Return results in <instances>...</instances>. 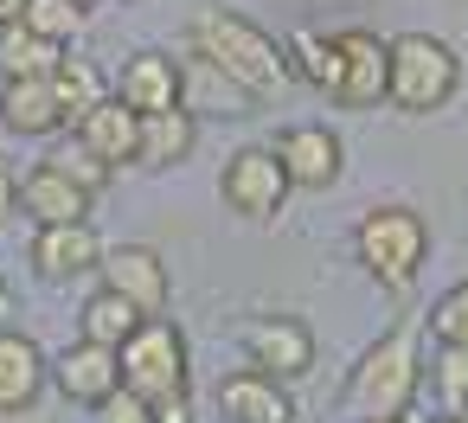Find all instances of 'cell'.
<instances>
[{
	"label": "cell",
	"mask_w": 468,
	"mask_h": 423,
	"mask_svg": "<svg viewBox=\"0 0 468 423\" xmlns=\"http://www.w3.org/2000/svg\"><path fill=\"white\" fill-rule=\"evenodd\" d=\"M186 46L206 71H218L225 84H238L244 97H276L289 84V65H282V39H270L263 26H250L244 14H225V7H199L186 20Z\"/></svg>",
	"instance_id": "1"
},
{
	"label": "cell",
	"mask_w": 468,
	"mask_h": 423,
	"mask_svg": "<svg viewBox=\"0 0 468 423\" xmlns=\"http://www.w3.org/2000/svg\"><path fill=\"white\" fill-rule=\"evenodd\" d=\"M417 391H423V327L398 321L391 333H378L359 353V365L346 378V410L359 423H391V417H410Z\"/></svg>",
	"instance_id": "2"
},
{
	"label": "cell",
	"mask_w": 468,
	"mask_h": 423,
	"mask_svg": "<svg viewBox=\"0 0 468 423\" xmlns=\"http://www.w3.org/2000/svg\"><path fill=\"white\" fill-rule=\"evenodd\" d=\"M353 257H359V270H366L378 289L404 295V289L417 282L423 257H430V225H423V212H410V206H372V212L353 225Z\"/></svg>",
	"instance_id": "3"
},
{
	"label": "cell",
	"mask_w": 468,
	"mask_h": 423,
	"mask_svg": "<svg viewBox=\"0 0 468 423\" xmlns=\"http://www.w3.org/2000/svg\"><path fill=\"white\" fill-rule=\"evenodd\" d=\"M462 90V58L449 39L436 33H398L391 39V90L385 103L398 116H436L449 110V97Z\"/></svg>",
	"instance_id": "4"
},
{
	"label": "cell",
	"mask_w": 468,
	"mask_h": 423,
	"mask_svg": "<svg viewBox=\"0 0 468 423\" xmlns=\"http://www.w3.org/2000/svg\"><path fill=\"white\" fill-rule=\"evenodd\" d=\"M122 385L135 391V397H148V404H161V397H180L186 391V333L167 321V314H154V321H142L129 340H122Z\"/></svg>",
	"instance_id": "5"
},
{
	"label": "cell",
	"mask_w": 468,
	"mask_h": 423,
	"mask_svg": "<svg viewBox=\"0 0 468 423\" xmlns=\"http://www.w3.org/2000/svg\"><path fill=\"white\" fill-rule=\"evenodd\" d=\"M238 346H244L250 372H270L282 385L314 372V333L295 314H250V321H238Z\"/></svg>",
	"instance_id": "6"
},
{
	"label": "cell",
	"mask_w": 468,
	"mask_h": 423,
	"mask_svg": "<svg viewBox=\"0 0 468 423\" xmlns=\"http://www.w3.org/2000/svg\"><path fill=\"white\" fill-rule=\"evenodd\" d=\"M289 193H295V186H289L276 148H238V154L225 161V174H218V199H225V212H238V218H250V225L276 218Z\"/></svg>",
	"instance_id": "7"
},
{
	"label": "cell",
	"mask_w": 468,
	"mask_h": 423,
	"mask_svg": "<svg viewBox=\"0 0 468 423\" xmlns=\"http://www.w3.org/2000/svg\"><path fill=\"white\" fill-rule=\"evenodd\" d=\"M334 46H340V90H334V103L340 110H378L385 90H391V39H378L366 26H346V33H334Z\"/></svg>",
	"instance_id": "8"
},
{
	"label": "cell",
	"mask_w": 468,
	"mask_h": 423,
	"mask_svg": "<svg viewBox=\"0 0 468 423\" xmlns=\"http://www.w3.org/2000/svg\"><path fill=\"white\" fill-rule=\"evenodd\" d=\"M97 276H103V289H116V295H122L142 321L167 314V301H174L167 257H161V250H148V244H116V250H103Z\"/></svg>",
	"instance_id": "9"
},
{
	"label": "cell",
	"mask_w": 468,
	"mask_h": 423,
	"mask_svg": "<svg viewBox=\"0 0 468 423\" xmlns=\"http://www.w3.org/2000/svg\"><path fill=\"white\" fill-rule=\"evenodd\" d=\"M270 148H276L289 186H302V193H327V186L346 174V142H340L327 122H295V129H282Z\"/></svg>",
	"instance_id": "10"
},
{
	"label": "cell",
	"mask_w": 468,
	"mask_h": 423,
	"mask_svg": "<svg viewBox=\"0 0 468 423\" xmlns=\"http://www.w3.org/2000/svg\"><path fill=\"white\" fill-rule=\"evenodd\" d=\"M116 103H129L135 116H161V110H186V65L167 52H135L116 71Z\"/></svg>",
	"instance_id": "11"
},
{
	"label": "cell",
	"mask_w": 468,
	"mask_h": 423,
	"mask_svg": "<svg viewBox=\"0 0 468 423\" xmlns=\"http://www.w3.org/2000/svg\"><path fill=\"white\" fill-rule=\"evenodd\" d=\"M27 257H33L39 282L65 289V282H84V276H97V263H103V238L90 231V218H84V225H39Z\"/></svg>",
	"instance_id": "12"
},
{
	"label": "cell",
	"mask_w": 468,
	"mask_h": 423,
	"mask_svg": "<svg viewBox=\"0 0 468 423\" xmlns=\"http://www.w3.org/2000/svg\"><path fill=\"white\" fill-rule=\"evenodd\" d=\"M52 385V359L39 353L33 333L0 327V417H27Z\"/></svg>",
	"instance_id": "13"
},
{
	"label": "cell",
	"mask_w": 468,
	"mask_h": 423,
	"mask_svg": "<svg viewBox=\"0 0 468 423\" xmlns=\"http://www.w3.org/2000/svg\"><path fill=\"white\" fill-rule=\"evenodd\" d=\"M52 385L71 397V404H84V410H97L116 385H122V359L110 353V346H90V340H71L58 359H52Z\"/></svg>",
	"instance_id": "14"
},
{
	"label": "cell",
	"mask_w": 468,
	"mask_h": 423,
	"mask_svg": "<svg viewBox=\"0 0 468 423\" xmlns=\"http://www.w3.org/2000/svg\"><path fill=\"white\" fill-rule=\"evenodd\" d=\"M218 417L225 423H295V397L282 378L244 365V372L218 378Z\"/></svg>",
	"instance_id": "15"
},
{
	"label": "cell",
	"mask_w": 468,
	"mask_h": 423,
	"mask_svg": "<svg viewBox=\"0 0 468 423\" xmlns=\"http://www.w3.org/2000/svg\"><path fill=\"white\" fill-rule=\"evenodd\" d=\"M90 206H97V199H90L78 180H65L52 161H39L33 174H20V212H27L33 225H84Z\"/></svg>",
	"instance_id": "16"
},
{
	"label": "cell",
	"mask_w": 468,
	"mask_h": 423,
	"mask_svg": "<svg viewBox=\"0 0 468 423\" xmlns=\"http://www.w3.org/2000/svg\"><path fill=\"white\" fill-rule=\"evenodd\" d=\"M71 135H78L97 161L129 167V161H135V148H142V116H135L129 103H116V90H110V97H103V103H97V110L71 129Z\"/></svg>",
	"instance_id": "17"
},
{
	"label": "cell",
	"mask_w": 468,
	"mask_h": 423,
	"mask_svg": "<svg viewBox=\"0 0 468 423\" xmlns=\"http://www.w3.org/2000/svg\"><path fill=\"white\" fill-rule=\"evenodd\" d=\"M0 122H7L14 135H58V129H65V110H58L52 78H20V84H0Z\"/></svg>",
	"instance_id": "18"
},
{
	"label": "cell",
	"mask_w": 468,
	"mask_h": 423,
	"mask_svg": "<svg viewBox=\"0 0 468 423\" xmlns=\"http://www.w3.org/2000/svg\"><path fill=\"white\" fill-rule=\"evenodd\" d=\"M282 65H289V78L295 84H308V90H340V46H334V33H314V26H289L282 33Z\"/></svg>",
	"instance_id": "19"
},
{
	"label": "cell",
	"mask_w": 468,
	"mask_h": 423,
	"mask_svg": "<svg viewBox=\"0 0 468 423\" xmlns=\"http://www.w3.org/2000/svg\"><path fill=\"white\" fill-rule=\"evenodd\" d=\"M193 148H199V116L193 110H161V116H142L135 167H180Z\"/></svg>",
	"instance_id": "20"
},
{
	"label": "cell",
	"mask_w": 468,
	"mask_h": 423,
	"mask_svg": "<svg viewBox=\"0 0 468 423\" xmlns=\"http://www.w3.org/2000/svg\"><path fill=\"white\" fill-rule=\"evenodd\" d=\"M71 46H52L39 33H27L20 20L14 26H0V84H20V78H52L65 65Z\"/></svg>",
	"instance_id": "21"
},
{
	"label": "cell",
	"mask_w": 468,
	"mask_h": 423,
	"mask_svg": "<svg viewBox=\"0 0 468 423\" xmlns=\"http://www.w3.org/2000/svg\"><path fill=\"white\" fill-rule=\"evenodd\" d=\"M52 90H58L65 129H78V122L110 97V78H103V65H97V58H71V52H65V65L52 71Z\"/></svg>",
	"instance_id": "22"
},
{
	"label": "cell",
	"mask_w": 468,
	"mask_h": 423,
	"mask_svg": "<svg viewBox=\"0 0 468 423\" xmlns=\"http://www.w3.org/2000/svg\"><path fill=\"white\" fill-rule=\"evenodd\" d=\"M142 327V314L116 295V289H90V301L78 308V340H90V346H110V353H122V340Z\"/></svg>",
	"instance_id": "23"
},
{
	"label": "cell",
	"mask_w": 468,
	"mask_h": 423,
	"mask_svg": "<svg viewBox=\"0 0 468 423\" xmlns=\"http://www.w3.org/2000/svg\"><path fill=\"white\" fill-rule=\"evenodd\" d=\"M423 378L436 385V397L449 404V417H468V346H436V359L423 365Z\"/></svg>",
	"instance_id": "24"
},
{
	"label": "cell",
	"mask_w": 468,
	"mask_h": 423,
	"mask_svg": "<svg viewBox=\"0 0 468 423\" xmlns=\"http://www.w3.org/2000/svg\"><path fill=\"white\" fill-rule=\"evenodd\" d=\"M20 26L39 33V39H52V46H71L84 33V7H71V0H27Z\"/></svg>",
	"instance_id": "25"
},
{
	"label": "cell",
	"mask_w": 468,
	"mask_h": 423,
	"mask_svg": "<svg viewBox=\"0 0 468 423\" xmlns=\"http://www.w3.org/2000/svg\"><path fill=\"white\" fill-rule=\"evenodd\" d=\"M46 161H52V167H58L65 180H78V186H84L90 199H97V193L110 186V174H116V167H110V161H97V154H90V148H84L78 135H71V142H58V148H52Z\"/></svg>",
	"instance_id": "26"
},
{
	"label": "cell",
	"mask_w": 468,
	"mask_h": 423,
	"mask_svg": "<svg viewBox=\"0 0 468 423\" xmlns=\"http://www.w3.org/2000/svg\"><path fill=\"white\" fill-rule=\"evenodd\" d=\"M430 333H436V346H468V282H455L449 295H436Z\"/></svg>",
	"instance_id": "27"
},
{
	"label": "cell",
	"mask_w": 468,
	"mask_h": 423,
	"mask_svg": "<svg viewBox=\"0 0 468 423\" xmlns=\"http://www.w3.org/2000/svg\"><path fill=\"white\" fill-rule=\"evenodd\" d=\"M90 417H97V423H154V404H148V397H135L129 385H116Z\"/></svg>",
	"instance_id": "28"
},
{
	"label": "cell",
	"mask_w": 468,
	"mask_h": 423,
	"mask_svg": "<svg viewBox=\"0 0 468 423\" xmlns=\"http://www.w3.org/2000/svg\"><path fill=\"white\" fill-rule=\"evenodd\" d=\"M14 212H20V174H14L7 161H0V231L14 225Z\"/></svg>",
	"instance_id": "29"
},
{
	"label": "cell",
	"mask_w": 468,
	"mask_h": 423,
	"mask_svg": "<svg viewBox=\"0 0 468 423\" xmlns=\"http://www.w3.org/2000/svg\"><path fill=\"white\" fill-rule=\"evenodd\" d=\"M154 423H193V397L180 391V397H161L154 404Z\"/></svg>",
	"instance_id": "30"
},
{
	"label": "cell",
	"mask_w": 468,
	"mask_h": 423,
	"mask_svg": "<svg viewBox=\"0 0 468 423\" xmlns=\"http://www.w3.org/2000/svg\"><path fill=\"white\" fill-rule=\"evenodd\" d=\"M20 14H27V0H0V26H14Z\"/></svg>",
	"instance_id": "31"
},
{
	"label": "cell",
	"mask_w": 468,
	"mask_h": 423,
	"mask_svg": "<svg viewBox=\"0 0 468 423\" xmlns=\"http://www.w3.org/2000/svg\"><path fill=\"white\" fill-rule=\"evenodd\" d=\"M71 7H84V14H90V7H103V0H71Z\"/></svg>",
	"instance_id": "32"
},
{
	"label": "cell",
	"mask_w": 468,
	"mask_h": 423,
	"mask_svg": "<svg viewBox=\"0 0 468 423\" xmlns=\"http://www.w3.org/2000/svg\"><path fill=\"white\" fill-rule=\"evenodd\" d=\"M0 314H7V282H0Z\"/></svg>",
	"instance_id": "33"
},
{
	"label": "cell",
	"mask_w": 468,
	"mask_h": 423,
	"mask_svg": "<svg viewBox=\"0 0 468 423\" xmlns=\"http://www.w3.org/2000/svg\"><path fill=\"white\" fill-rule=\"evenodd\" d=\"M436 423H468V417H436Z\"/></svg>",
	"instance_id": "34"
},
{
	"label": "cell",
	"mask_w": 468,
	"mask_h": 423,
	"mask_svg": "<svg viewBox=\"0 0 468 423\" xmlns=\"http://www.w3.org/2000/svg\"><path fill=\"white\" fill-rule=\"evenodd\" d=\"M391 423H404V417H391Z\"/></svg>",
	"instance_id": "35"
}]
</instances>
